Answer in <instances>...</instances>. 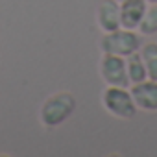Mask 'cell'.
<instances>
[{
	"label": "cell",
	"mask_w": 157,
	"mask_h": 157,
	"mask_svg": "<svg viewBox=\"0 0 157 157\" xmlns=\"http://www.w3.org/2000/svg\"><path fill=\"white\" fill-rule=\"evenodd\" d=\"M76 98L72 93L68 91H61V93H54L50 94L43 104H41V109H39V122L52 129V128H57L61 126L67 118L72 117V113L76 111Z\"/></svg>",
	"instance_id": "6da1fadb"
},
{
	"label": "cell",
	"mask_w": 157,
	"mask_h": 157,
	"mask_svg": "<svg viewBox=\"0 0 157 157\" xmlns=\"http://www.w3.org/2000/svg\"><path fill=\"white\" fill-rule=\"evenodd\" d=\"M142 46V33L128 28H118L115 32H107L100 39V50L104 54H115L128 57L139 52Z\"/></svg>",
	"instance_id": "7a4b0ae2"
},
{
	"label": "cell",
	"mask_w": 157,
	"mask_h": 157,
	"mask_svg": "<svg viewBox=\"0 0 157 157\" xmlns=\"http://www.w3.org/2000/svg\"><path fill=\"white\" fill-rule=\"evenodd\" d=\"M102 105L109 115H113L115 118H120V120H131V118H135V115L139 111L129 87L107 85L102 93Z\"/></svg>",
	"instance_id": "3957f363"
},
{
	"label": "cell",
	"mask_w": 157,
	"mask_h": 157,
	"mask_svg": "<svg viewBox=\"0 0 157 157\" xmlns=\"http://www.w3.org/2000/svg\"><path fill=\"white\" fill-rule=\"evenodd\" d=\"M100 76L105 85L115 87H129L128 70H126V57L115 54H104L100 59Z\"/></svg>",
	"instance_id": "277c9868"
},
{
	"label": "cell",
	"mask_w": 157,
	"mask_h": 157,
	"mask_svg": "<svg viewBox=\"0 0 157 157\" xmlns=\"http://www.w3.org/2000/svg\"><path fill=\"white\" fill-rule=\"evenodd\" d=\"M131 96L139 109L155 113L157 111V80H144L140 83L129 85Z\"/></svg>",
	"instance_id": "5b68a950"
},
{
	"label": "cell",
	"mask_w": 157,
	"mask_h": 157,
	"mask_svg": "<svg viewBox=\"0 0 157 157\" xmlns=\"http://www.w3.org/2000/svg\"><path fill=\"white\" fill-rule=\"evenodd\" d=\"M96 22L104 33L122 28L120 24V2L118 0H102L96 10Z\"/></svg>",
	"instance_id": "8992f818"
},
{
	"label": "cell",
	"mask_w": 157,
	"mask_h": 157,
	"mask_svg": "<svg viewBox=\"0 0 157 157\" xmlns=\"http://www.w3.org/2000/svg\"><path fill=\"white\" fill-rule=\"evenodd\" d=\"M146 0H122L120 2V24L128 30H139V24L146 13Z\"/></svg>",
	"instance_id": "52a82bcc"
},
{
	"label": "cell",
	"mask_w": 157,
	"mask_h": 157,
	"mask_svg": "<svg viewBox=\"0 0 157 157\" xmlns=\"http://www.w3.org/2000/svg\"><path fill=\"white\" fill-rule=\"evenodd\" d=\"M126 70H128V80H129L131 85L148 80L146 65H144V61H142L140 52H135V54H131V56L126 57Z\"/></svg>",
	"instance_id": "ba28073f"
},
{
	"label": "cell",
	"mask_w": 157,
	"mask_h": 157,
	"mask_svg": "<svg viewBox=\"0 0 157 157\" xmlns=\"http://www.w3.org/2000/svg\"><path fill=\"white\" fill-rule=\"evenodd\" d=\"M139 52H140L142 61L146 65L148 78H150V80H157V43H153V41L142 43Z\"/></svg>",
	"instance_id": "9c48e42d"
},
{
	"label": "cell",
	"mask_w": 157,
	"mask_h": 157,
	"mask_svg": "<svg viewBox=\"0 0 157 157\" xmlns=\"http://www.w3.org/2000/svg\"><path fill=\"white\" fill-rule=\"evenodd\" d=\"M139 32L142 35H155L157 33V4H150L146 13L139 24Z\"/></svg>",
	"instance_id": "30bf717a"
},
{
	"label": "cell",
	"mask_w": 157,
	"mask_h": 157,
	"mask_svg": "<svg viewBox=\"0 0 157 157\" xmlns=\"http://www.w3.org/2000/svg\"><path fill=\"white\" fill-rule=\"evenodd\" d=\"M148 4H157V0H146Z\"/></svg>",
	"instance_id": "8fae6325"
},
{
	"label": "cell",
	"mask_w": 157,
	"mask_h": 157,
	"mask_svg": "<svg viewBox=\"0 0 157 157\" xmlns=\"http://www.w3.org/2000/svg\"><path fill=\"white\" fill-rule=\"evenodd\" d=\"M118 2H122V0H118Z\"/></svg>",
	"instance_id": "7c38bea8"
}]
</instances>
